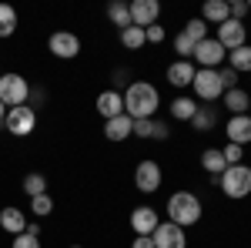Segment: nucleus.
Masks as SVG:
<instances>
[{
    "label": "nucleus",
    "mask_w": 251,
    "mask_h": 248,
    "mask_svg": "<svg viewBox=\"0 0 251 248\" xmlns=\"http://www.w3.org/2000/svg\"><path fill=\"white\" fill-rule=\"evenodd\" d=\"M201 168L211 174V181H218L221 174L228 171V161H225L221 148H204V151H201Z\"/></svg>",
    "instance_id": "aec40b11"
},
{
    "label": "nucleus",
    "mask_w": 251,
    "mask_h": 248,
    "mask_svg": "<svg viewBox=\"0 0 251 248\" xmlns=\"http://www.w3.org/2000/svg\"><path fill=\"white\" fill-rule=\"evenodd\" d=\"M191 91H194V101H204V104H214V101H221V94H225L218 71H208V67H198V74L191 81Z\"/></svg>",
    "instance_id": "39448f33"
},
{
    "label": "nucleus",
    "mask_w": 251,
    "mask_h": 248,
    "mask_svg": "<svg viewBox=\"0 0 251 248\" xmlns=\"http://www.w3.org/2000/svg\"><path fill=\"white\" fill-rule=\"evenodd\" d=\"M157 225H161V215L151 205H137L131 211V228H134V235H154Z\"/></svg>",
    "instance_id": "f8f14e48"
},
{
    "label": "nucleus",
    "mask_w": 251,
    "mask_h": 248,
    "mask_svg": "<svg viewBox=\"0 0 251 248\" xmlns=\"http://www.w3.org/2000/svg\"><path fill=\"white\" fill-rule=\"evenodd\" d=\"M131 134H134V121H131L127 114H117V117H111V121H104V138L114 141V144L127 141Z\"/></svg>",
    "instance_id": "f3484780"
},
{
    "label": "nucleus",
    "mask_w": 251,
    "mask_h": 248,
    "mask_svg": "<svg viewBox=\"0 0 251 248\" xmlns=\"http://www.w3.org/2000/svg\"><path fill=\"white\" fill-rule=\"evenodd\" d=\"M228 7H231V20L245 24V17H248V3H245V0H231Z\"/></svg>",
    "instance_id": "e433bc0d"
},
{
    "label": "nucleus",
    "mask_w": 251,
    "mask_h": 248,
    "mask_svg": "<svg viewBox=\"0 0 251 248\" xmlns=\"http://www.w3.org/2000/svg\"><path fill=\"white\" fill-rule=\"evenodd\" d=\"M121 44H124L127 51H141V47L148 44V40H144V27H134V24H131L127 30H121Z\"/></svg>",
    "instance_id": "c85d7f7f"
},
{
    "label": "nucleus",
    "mask_w": 251,
    "mask_h": 248,
    "mask_svg": "<svg viewBox=\"0 0 251 248\" xmlns=\"http://www.w3.org/2000/svg\"><path fill=\"white\" fill-rule=\"evenodd\" d=\"M71 248H84V245H71Z\"/></svg>",
    "instance_id": "a19ab883"
},
{
    "label": "nucleus",
    "mask_w": 251,
    "mask_h": 248,
    "mask_svg": "<svg viewBox=\"0 0 251 248\" xmlns=\"http://www.w3.org/2000/svg\"><path fill=\"white\" fill-rule=\"evenodd\" d=\"M225 138L231 141V144H241V148H248L251 144V117L248 114H234L225 121Z\"/></svg>",
    "instance_id": "ddd939ff"
},
{
    "label": "nucleus",
    "mask_w": 251,
    "mask_h": 248,
    "mask_svg": "<svg viewBox=\"0 0 251 248\" xmlns=\"http://www.w3.org/2000/svg\"><path fill=\"white\" fill-rule=\"evenodd\" d=\"M24 194H30V198H37V194H47V178H44L40 171L24 174Z\"/></svg>",
    "instance_id": "cd10ccee"
},
{
    "label": "nucleus",
    "mask_w": 251,
    "mask_h": 248,
    "mask_svg": "<svg viewBox=\"0 0 251 248\" xmlns=\"http://www.w3.org/2000/svg\"><path fill=\"white\" fill-rule=\"evenodd\" d=\"M221 154H225L228 168H231V165H245V148H241V144H231V141H228V144L221 148Z\"/></svg>",
    "instance_id": "473e14b6"
},
{
    "label": "nucleus",
    "mask_w": 251,
    "mask_h": 248,
    "mask_svg": "<svg viewBox=\"0 0 251 248\" xmlns=\"http://www.w3.org/2000/svg\"><path fill=\"white\" fill-rule=\"evenodd\" d=\"M181 34H184L188 40H194V44H201V40L211 37V34H208V24H204L201 17H191L188 24H184V30H181Z\"/></svg>",
    "instance_id": "bb28decb"
},
{
    "label": "nucleus",
    "mask_w": 251,
    "mask_h": 248,
    "mask_svg": "<svg viewBox=\"0 0 251 248\" xmlns=\"http://www.w3.org/2000/svg\"><path fill=\"white\" fill-rule=\"evenodd\" d=\"M27 235H34V238H40V225H37V221H27Z\"/></svg>",
    "instance_id": "58836bf2"
},
{
    "label": "nucleus",
    "mask_w": 251,
    "mask_h": 248,
    "mask_svg": "<svg viewBox=\"0 0 251 248\" xmlns=\"http://www.w3.org/2000/svg\"><path fill=\"white\" fill-rule=\"evenodd\" d=\"M218 77H221V87H225V91L241 87V74H238V71H231L228 64H225V67H218Z\"/></svg>",
    "instance_id": "2f4dec72"
},
{
    "label": "nucleus",
    "mask_w": 251,
    "mask_h": 248,
    "mask_svg": "<svg viewBox=\"0 0 251 248\" xmlns=\"http://www.w3.org/2000/svg\"><path fill=\"white\" fill-rule=\"evenodd\" d=\"M161 181H164V174H161V165H157L154 158H144V161L134 168V188L141 191V194L161 191Z\"/></svg>",
    "instance_id": "0eeeda50"
},
{
    "label": "nucleus",
    "mask_w": 251,
    "mask_h": 248,
    "mask_svg": "<svg viewBox=\"0 0 251 248\" xmlns=\"http://www.w3.org/2000/svg\"><path fill=\"white\" fill-rule=\"evenodd\" d=\"M191 60H198V67H208V71H218V67H225V60H228V51L218 44L214 37H208V40H201L198 47H194V57Z\"/></svg>",
    "instance_id": "6e6552de"
},
{
    "label": "nucleus",
    "mask_w": 251,
    "mask_h": 248,
    "mask_svg": "<svg viewBox=\"0 0 251 248\" xmlns=\"http://www.w3.org/2000/svg\"><path fill=\"white\" fill-rule=\"evenodd\" d=\"M107 20L114 27H121V30H127L131 27V3H111L107 7Z\"/></svg>",
    "instance_id": "393cba45"
},
{
    "label": "nucleus",
    "mask_w": 251,
    "mask_h": 248,
    "mask_svg": "<svg viewBox=\"0 0 251 248\" xmlns=\"http://www.w3.org/2000/svg\"><path fill=\"white\" fill-rule=\"evenodd\" d=\"M131 248H154V238H151V235H134Z\"/></svg>",
    "instance_id": "4c0bfd02"
},
{
    "label": "nucleus",
    "mask_w": 251,
    "mask_h": 248,
    "mask_svg": "<svg viewBox=\"0 0 251 248\" xmlns=\"http://www.w3.org/2000/svg\"><path fill=\"white\" fill-rule=\"evenodd\" d=\"M228 67L238 71V74H251V44L238 47V51H228Z\"/></svg>",
    "instance_id": "b1692460"
},
{
    "label": "nucleus",
    "mask_w": 251,
    "mask_h": 248,
    "mask_svg": "<svg viewBox=\"0 0 251 248\" xmlns=\"http://www.w3.org/2000/svg\"><path fill=\"white\" fill-rule=\"evenodd\" d=\"M151 238H154V248H188V231L171 221H161Z\"/></svg>",
    "instance_id": "9b49d317"
},
{
    "label": "nucleus",
    "mask_w": 251,
    "mask_h": 248,
    "mask_svg": "<svg viewBox=\"0 0 251 248\" xmlns=\"http://www.w3.org/2000/svg\"><path fill=\"white\" fill-rule=\"evenodd\" d=\"M161 108V94H157L154 84L148 81H131L127 91H124V114L131 121H148L154 117V111Z\"/></svg>",
    "instance_id": "f257e3e1"
},
{
    "label": "nucleus",
    "mask_w": 251,
    "mask_h": 248,
    "mask_svg": "<svg viewBox=\"0 0 251 248\" xmlns=\"http://www.w3.org/2000/svg\"><path fill=\"white\" fill-rule=\"evenodd\" d=\"M218 188L225 191V198L231 201H241L251 194V168L248 165H231L228 171L218 178Z\"/></svg>",
    "instance_id": "7ed1b4c3"
},
{
    "label": "nucleus",
    "mask_w": 251,
    "mask_h": 248,
    "mask_svg": "<svg viewBox=\"0 0 251 248\" xmlns=\"http://www.w3.org/2000/svg\"><path fill=\"white\" fill-rule=\"evenodd\" d=\"M134 138H154V117H148V121H134Z\"/></svg>",
    "instance_id": "c9c22d12"
},
{
    "label": "nucleus",
    "mask_w": 251,
    "mask_h": 248,
    "mask_svg": "<svg viewBox=\"0 0 251 248\" xmlns=\"http://www.w3.org/2000/svg\"><path fill=\"white\" fill-rule=\"evenodd\" d=\"M3 128L14 134V138H27V134H34V128H37V108H30V104L10 108L7 117H3Z\"/></svg>",
    "instance_id": "423d86ee"
},
{
    "label": "nucleus",
    "mask_w": 251,
    "mask_h": 248,
    "mask_svg": "<svg viewBox=\"0 0 251 248\" xmlns=\"http://www.w3.org/2000/svg\"><path fill=\"white\" fill-rule=\"evenodd\" d=\"M10 248H40V238H34V235H14V242H10Z\"/></svg>",
    "instance_id": "f704fd0d"
},
{
    "label": "nucleus",
    "mask_w": 251,
    "mask_h": 248,
    "mask_svg": "<svg viewBox=\"0 0 251 248\" xmlns=\"http://www.w3.org/2000/svg\"><path fill=\"white\" fill-rule=\"evenodd\" d=\"M0 228L7 231V235H24L27 231V211H20L17 205L0 208Z\"/></svg>",
    "instance_id": "a211bd4d"
},
{
    "label": "nucleus",
    "mask_w": 251,
    "mask_h": 248,
    "mask_svg": "<svg viewBox=\"0 0 251 248\" xmlns=\"http://www.w3.org/2000/svg\"><path fill=\"white\" fill-rule=\"evenodd\" d=\"M194 74H198L194 60H174L171 67H168V84H171V87H177V91H184V87H191Z\"/></svg>",
    "instance_id": "2eb2a0df"
},
{
    "label": "nucleus",
    "mask_w": 251,
    "mask_h": 248,
    "mask_svg": "<svg viewBox=\"0 0 251 248\" xmlns=\"http://www.w3.org/2000/svg\"><path fill=\"white\" fill-rule=\"evenodd\" d=\"M47 51L60 60H74L80 54V37L77 34H71V30H54L50 40H47Z\"/></svg>",
    "instance_id": "1a4fd4ad"
},
{
    "label": "nucleus",
    "mask_w": 251,
    "mask_h": 248,
    "mask_svg": "<svg viewBox=\"0 0 251 248\" xmlns=\"http://www.w3.org/2000/svg\"><path fill=\"white\" fill-rule=\"evenodd\" d=\"M17 30V10L10 3H0V37H14Z\"/></svg>",
    "instance_id": "a878e982"
},
{
    "label": "nucleus",
    "mask_w": 251,
    "mask_h": 248,
    "mask_svg": "<svg viewBox=\"0 0 251 248\" xmlns=\"http://www.w3.org/2000/svg\"><path fill=\"white\" fill-rule=\"evenodd\" d=\"M3 117H7V108H3V101H0V124H3Z\"/></svg>",
    "instance_id": "ea45409f"
},
{
    "label": "nucleus",
    "mask_w": 251,
    "mask_h": 248,
    "mask_svg": "<svg viewBox=\"0 0 251 248\" xmlns=\"http://www.w3.org/2000/svg\"><path fill=\"white\" fill-rule=\"evenodd\" d=\"M191 128L198 134H208L218 128V108L214 104H204V108H198V114L191 117Z\"/></svg>",
    "instance_id": "5701e85b"
},
{
    "label": "nucleus",
    "mask_w": 251,
    "mask_h": 248,
    "mask_svg": "<svg viewBox=\"0 0 251 248\" xmlns=\"http://www.w3.org/2000/svg\"><path fill=\"white\" fill-rule=\"evenodd\" d=\"M201 215H204V205H201V198L194 194V191H174L171 198H168V221L177 225V228H191L201 221Z\"/></svg>",
    "instance_id": "f03ea898"
},
{
    "label": "nucleus",
    "mask_w": 251,
    "mask_h": 248,
    "mask_svg": "<svg viewBox=\"0 0 251 248\" xmlns=\"http://www.w3.org/2000/svg\"><path fill=\"white\" fill-rule=\"evenodd\" d=\"M221 108L228 111V114H248L251 111V94L245 91V87H234V91H225L221 94Z\"/></svg>",
    "instance_id": "6ab92c4d"
},
{
    "label": "nucleus",
    "mask_w": 251,
    "mask_h": 248,
    "mask_svg": "<svg viewBox=\"0 0 251 248\" xmlns=\"http://www.w3.org/2000/svg\"><path fill=\"white\" fill-rule=\"evenodd\" d=\"M248 117H251V111H248Z\"/></svg>",
    "instance_id": "37998d69"
},
{
    "label": "nucleus",
    "mask_w": 251,
    "mask_h": 248,
    "mask_svg": "<svg viewBox=\"0 0 251 248\" xmlns=\"http://www.w3.org/2000/svg\"><path fill=\"white\" fill-rule=\"evenodd\" d=\"M164 37H168V34H164L161 20H157V24H151V27H144V40H148V44H164Z\"/></svg>",
    "instance_id": "72a5a7b5"
},
{
    "label": "nucleus",
    "mask_w": 251,
    "mask_h": 248,
    "mask_svg": "<svg viewBox=\"0 0 251 248\" xmlns=\"http://www.w3.org/2000/svg\"><path fill=\"white\" fill-rule=\"evenodd\" d=\"M50 211H54V198H50V194H37V198H30V215L47 218Z\"/></svg>",
    "instance_id": "c756f323"
},
{
    "label": "nucleus",
    "mask_w": 251,
    "mask_h": 248,
    "mask_svg": "<svg viewBox=\"0 0 251 248\" xmlns=\"http://www.w3.org/2000/svg\"><path fill=\"white\" fill-rule=\"evenodd\" d=\"M201 20H204V24H214V27H221L225 20H231L228 0H208V3L201 7Z\"/></svg>",
    "instance_id": "412c9836"
},
{
    "label": "nucleus",
    "mask_w": 251,
    "mask_h": 248,
    "mask_svg": "<svg viewBox=\"0 0 251 248\" xmlns=\"http://www.w3.org/2000/svg\"><path fill=\"white\" fill-rule=\"evenodd\" d=\"M194 47H198V44L188 40L184 34H177V37H174V54H177V60H191L194 57Z\"/></svg>",
    "instance_id": "7c9ffc66"
},
{
    "label": "nucleus",
    "mask_w": 251,
    "mask_h": 248,
    "mask_svg": "<svg viewBox=\"0 0 251 248\" xmlns=\"http://www.w3.org/2000/svg\"><path fill=\"white\" fill-rule=\"evenodd\" d=\"M94 108H97V114L104 117V121H111V117L124 114V94H121V91H100Z\"/></svg>",
    "instance_id": "dca6fc26"
},
{
    "label": "nucleus",
    "mask_w": 251,
    "mask_h": 248,
    "mask_svg": "<svg viewBox=\"0 0 251 248\" xmlns=\"http://www.w3.org/2000/svg\"><path fill=\"white\" fill-rule=\"evenodd\" d=\"M0 101H3L7 111H10V108H20V104H27V101H30V84H27V77L17 74V71L0 74Z\"/></svg>",
    "instance_id": "20e7f679"
},
{
    "label": "nucleus",
    "mask_w": 251,
    "mask_h": 248,
    "mask_svg": "<svg viewBox=\"0 0 251 248\" xmlns=\"http://www.w3.org/2000/svg\"><path fill=\"white\" fill-rule=\"evenodd\" d=\"M248 14H251V3H248Z\"/></svg>",
    "instance_id": "79ce46f5"
},
{
    "label": "nucleus",
    "mask_w": 251,
    "mask_h": 248,
    "mask_svg": "<svg viewBox=\"0 0 251 248\" xmlns=\"http://www.w3.org/2000/svg\"><path fill=\"white\" fill-rule=\"evenodd\" d=\"M214 40H218L225 51H238V47L248 44V27L238 24V20H225V24L214 30Z\"/></svg>",
    "instance_id": "9d476101"
},
{
    "label": "nucleus",
    "mask_w": 251,
    "mask_h": 248,
    "mask_svg": "<svg viewBox=\"0 0 251 248\" xmlns=\"http://www.w3.org/2000/svg\"><path fill=\"white\" fill-rule=\"evenodd\" d=\"M198 108H201V104H198L194 97L177 94V97L171 101V117H174V121H188V124H191V117L198 114Z\"/></svg>",
    "instance_id": "4be33fe9"
},
{
    "label": "nucleus",
    "mask_w": 251,
    "mask_h": 248,
    "mask_svg": "<svg viewBox=\"0 0 251 248\" xmlns=\"http://www.w3.org/2000/svg\"><path fill=\"white\" fill-rule=\"evenodd\" d=\"M161 20V3L157 0H134L131 3V24L134 27H151Z\"/></svg>",
    "instance_id": "4468645a"
}]
</instances>
